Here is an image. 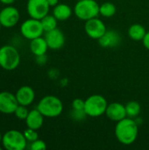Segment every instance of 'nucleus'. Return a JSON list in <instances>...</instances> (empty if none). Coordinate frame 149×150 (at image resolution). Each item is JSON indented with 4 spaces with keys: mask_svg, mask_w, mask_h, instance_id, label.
<instances>
[{
    "mask_svg": "<svg viewBox=\"0 0 149 150\" xmlns=\"http://www.w3.org/2000/svg\"><path fill=\"white\" fill-rule=\"evenodd\" d=\"M139 126L135 119L126 117L117 122L115 127V136L123 145H132L137 140Z\"/></svg>",
    "mask_w": 149,
    "mask_h": 150,
    "instance_id": "obj_1",
    "label": "nucleus"
},
{
    "mask_svg": "<svg viewBox=\"0 0 149 150\" xmlns=\"http://www.w3.org/2000/svg\"><path fill=\"white\" fill-rule=\"evenodd\" d=\"M37 109L46 118H56L61 114L63 104L59 98L53 95H47L39 101Z\"/></svg>",
    "mask_w": 149,
    "mask_h": 150,
    "instance_id": "obj_2",
    "label": "nucleus"
},
{
    "mask_svg": "<svg viewBox=\"0 0 149 150\" xmlns=\"http://www.w3.org/2000/svg\"><path fill=\"white\" fill-rule=\"evenodd\" d=\"M100 5L96 0H79L74 6L75 15L81 20L87 21L99 15Z\"/></svg>",
    "mask_w": 149,
    "mask_h": 150,
    "instance_id": "obj_3",
    "label": "nucleus"
},
{
    "mask_svg": "<svg viewBox=\"0 0 149 150\" xmlns=\"http://www.w3.org/2000/svg\"><path fill=\"white\" fill-rule=\"evenodd\" d=\"M20 63V54L18 49L11 45L0 47V67L5 70H14Z\"/></svg>",
    "mask_w": 149,
    "mask_h": 150,
    "instance_id": "obj_4",
    "label": "nucleus"
},
{
    "mask_svg": "<svg viewBox=\"0 0 149 150\" xmlns=\"http://www.w3.org/2000/svg\"><path fill=\"white\" fill-rule=\"evenodd\" d=\"M108 106L107 100L99 94H93L85 99L84 111L88 117L97 118L105 114Z\"/></svg>",
    "mask_w": 149,
    "mask_h": 150,
    "instance_id": "obj_5",
    "label": "nucleus"
},
{
    "mask_svg": "<svg viewBox=\"0 0 149 150\" xmlns=\"http://www.w3.org/2000/svg\"><path fill=\"white\" fill-rule=\"evenodd\" d=\"M27 141L23 133L18 130L7 131L2 139V145L7 150H24Z\"/></svg>",
    "mask_w": 149,
    "mask_h": 150,
    "instance_id": "obj_6",
    "label": "nucleus"
},
{
    "mask_svg": "<svg viewBox=\"0 0 149 150\" xmlns=\"http://www.w3.org/2000/svg\"><path fill=\"white\" fill-rule=\"evenodd\" d=\"M20 33L24 38L32 40L33 39L42 36L44 29L40 19L31 18L21 24Z\"/></svg>",
    "mask_w": 149,
    "mask_h": 150,
    "instance_id": "obj_7",
    "label": "nucleus"
},
{
    "mask_svg": "<svg viewBox=\"0 0 149 150\" xmlns=\"http://www.w3.org/2000/svg\"><path fill=\"white\" fill-rule=\"evenodd\" d=\"M49 8L47 0H28L26 4L28 15L40 20L48 14Z\"/></svg>",
    "mask_w": 149,
    "mask_h": 150,
    "instance_id": "obj_8",
    "label": "nucleus"
},
{
    "mask_svg": "<svg viewBox=\"0 0 149 150\" xmlns=\"http://www.w3.org/2000/svg\"><path fill=\"white\" fill-rule=\"evenodd\" d=\"M84 31L90 38L98 40L107 31V28L104 21L97 17L85 21Z\"/></svg>",
    "mask_w": 149,
    "mask_h": 150,
    "instance_id": "obj_9",
    "label": "nucleus"
},
{
    "mask_svg": "<svg viewBox=\"0 0 149 150\" xmlns=\"http://www.w3.org/2000/svg\"><path fill=\"white\" fill-rule=\"evenodd\" d=\"M20 18L18 10L12 6L7 5L0 11V24L3 27L11 28L15 26Z\"/></svg>",
    "mask_w": 149,
    "mask_h": 150,
    "instance_id": "obj_10",
    "label": "nucleus"
},
{
    "mask_svg": "<svg viewBox=\"0 0 149 150\" xmlns=\"http://www.w3.org/2000/svg\"><path fill=\"white\" fill-rule=\"evenodd\" d=\"M18 105L15 94L9 91L0 92V112L4 114L14 113Z\"/></svg>",
    "mask_w": 149,
    "mask_h": 150,
    "instance_id": "obj_11",
    "label": "nucleus"
},
{
    "mask_svg": "<svg viewBox=\"0 0 149 150\" xmlns=\"http://www.w3.org/2000/svg\"><path fill=\"white\" fill-rule=\"evenodd\" d=\"M44 38L48 45V47L53 50L61 49L65 44L64 33L59 28H55L49 32H46Z\"/></svg>",
    "mask_w": 149,
    "mask_h": 150,
    "instance_id": "obj_12",
    "label": "nucleus"
},
{
    "mask_svg": "<svg viewBox=\"0 0 149 150\" xmlns=\"http://www.w3.org/2000/svg\"><path fill=\"white\" fill-rule=\"evenodd\" d=\"M105 115L109 120L115 122H118L127 117L126 106L119 102H113L108 104V106L105 111Z\"/></svg>",
    "mask_w": 149,
    "mask_h": 150,
    "instance_id": "obj_13",
    "label": "nucleus"
},
{
    "mask_svg": "<svg viewBox=\"0 0 149 150\" xmlns=\"http://www.w3.org/2000/svg\"><path fill=\"white\" fill-rule=\"evenodd\" d=\"M121 36L120 34L114 30H107L104 35L98 39V43L102 47L111 48L118 47L121 42Z\"/></svg>",
    "mask_w": 149,
    "mask_h": 150,
    "instance_id": "obj_14",
    "label": "nucleus"
},
{
    "mask_svg": "<svg viewBox=\"0 0 149 150\" xmlns=\"http://www.w3.org/2000/svg\"><path fill=\"white\" fill-rule=\"evenodd\" d=\"M17 100L19 105L28 106L32 104L35 98V92L33 89L28 85L21 86L15 93Z\"/></svg>",
    "mask_w": 149,
    "mask_h": 150,
    "instance_id": "obj_15",
    "label": "nucleus"
},
{
    "mask_svg": "<svg viewBox=\"0 0 149 150\" xmlns=\"http://www.w3.org/2000/svg\"><path fill=\"white\" fill-rule=\"evenodd\" d=\"M44 123V116L42 113L36 108L32 111H29V113L25 119V124L27 127L39 130Z\"/></svg>",
    "mask_w": 149,
    "mask_h": 150,
    "instance_id": "obj_16",
    "label": "nucleus"
},
{
    "mask_svg": "<svg viewBox=\"0 0 149 150\" xmlns=\"http://www.w3.org/2000/svg\"><path fill=\"white\" fill-rule=\"evenodd\" d=\"M48 48V45L42 36L30 40V50L35 56L46 54Z\"/></svg>",
    "mask_w": 149,
    "mask_h": 150,
    "instance_id": "obj_17",
    "label": "nucleus"
},
{
    "mask_svg": "<svg viewBox=\"0 0 149 150\" xmlns=\"http://www.w3.org/2000/svg\"><path fill=\"white\" fill-rule=\"evenodd\" d=\"M74 10L67 4H58L54 7L53 15L57 18L58 21H64L68 19Z\"/></svg>",
    "mask_w": 149,
    "mask_h": 150,
    "instance_id": "obj_18",
    "label": "nucleus"
},
{
    "mask_svg": "<svg viewBox=\"0 0 149 150\" xmlns=\"http://www.w3.org/2000/svg\"><path fill=\"white\" fill-rule=\"evenodd\" d=\"M146 33L147 30L141 24H133L128 29V36L134 41H142Z\"/></svg>",
    "mask_w": 149,
    "mask_h": 150,
    "instance_id": "obj_19",
    "label": "nucleus"
},
{
    "mask_svg": "<svg viewBox=\"0 0 149 150\" xmlns=\"http://www.w3.org/2000/svg\"><path fill=\"white\" fill-rule=\"evenodd\" d=\"M125 106L126 116L132 119H136L141 112V105L137 101H129Z\"/></svg>",
    "mask_w": 149,
    "mask_h": 150,
    "instance_id": "obj_20",
    "label": "nucleus"
},
{
    "mask_svg": "<svg viewBox=\"0 0 149 150\" xmlns=\"http://www.w3.org/2000/svg\"><path fill=\"white\" fill-rule=\"evenodd\" d=\"M116 6L111 2H105L100 4L99 7V14L105 18H112L116 13Z\"/></svg>",
    "mask_w": 149,
    "mask_h": 150,
    "instance_id": "obj_21",
    "label": "nucleus"
},
{
    "mask_svg": "<svg viewBox=\"0 0 149 150\" xmlns=\"http://www.w3.org/2000/svg\"><path fill=\"white\" fill-rule=\"evenodd\" d=\"M41 25L43 26L44 32H49L51 30H54L55 28H57V18L54 16V15H49L47 14V16H45L43 18L40 19Z\"/></svg>",
    "mask_w": 149,
    "mask_h": 150,
    "instance_id": "obj_22",
    "label": "nucleus"
},
{
    "mask_svg": "<svg viewBox=\"0 0 149 150\" xmlns=\"http://www.w3.org/2000/svg\"><path fill=\"white\" fill-rule=\"evenodd\" d=\"M26 107L27 106L19 105L17 107V109L15 110V112H14L15 117L17 119H18V120H25V119H26V117H27V115L29 113V111H28V109Z\"/></svg>",
    "mask_w": 149,
    "mask_h": 150,
    "instance_id": "obj_23",
    "label": "nucleus"
},
{
    "mask_svg": "<svg viewBox=\"0 0 149 150\" xmlns=\"http://www.w3.org/2000/svg\"><path fill=\"white\" fill-rule=\"evenodd\" d=\"M24 135L26 139L27 142H32L34 141H36L37 139H39V134L37 133V130H34V129H32V128H29L27 127V129H25L24 131Z\"/></svg>",
    "mask_w": 149,
    "mask_h": 150,
    "instance_id": "obj_24",
    "label": "nucleus"
},
{
    "mask_svg": "<svg viewBox=\"0 0 149 150\" xmlns=\"http://www.w3.org/2000/svg\"><path fill=\"white\" fill-rule=\"evenodd\" d=\"M70 115H71L72 119L76 120V121H82L86 117H88L84 110L80 111V110H74V109H72V112H71Z\"/></svg>",
    "mask_w": 149,
    "mask_h": 150,
    "instance_id": "obj_25",
    "label": "nucleus"
},
{
    "mask_svg": "<svg viewBox=\"0 0 149 150\" xmlns=\"http://www.w3.org/2000/svg\"><path fill=\"white\" fill-rule=\"evenodd\" d=\"M30 149L32 150H45L47 149V144L44 141L37 139L36 141L31 142Z\"/></svg>",
    "mask_w": 149,
    "mask_h": 150,
    "instance_id": "obj_26",
    "label": "nucleus"
},
{
    "mask_svg": "<svg viewBox=\"0 0 149 150\" xmlns=\"http://www.w3.org/2000/svg\"><path fill=\"white\" fill-rule=\"evenodd\" d=\"M84 105H85V100L82 98H75L72 102V109L74 110L83 111L84 110Z\"/></svg>",
    "mask_w": 149,
    "mask_h": 150,
    "instance_id": "obj_27",
    "label": "nucleus"
},
{
    "mask_svg": "<svg viewBox=\"0 0 149 150\" xmlns=\"http://www.w3.org/2000/svg\"><path fill=\"white\" fill-rule=\"evenodd\" d=\"M142 42H143L144 47H145L147 49H148L149 50V31L148 32H147V33H146L144 39L142 40Z\"/></svg>",
    "mask_w": 149,
    "mask_h": 150,
    "instance_id": "obj_28",
    "label": "nucleus"
},
{
    "mask_svg": "<svg viewBox=\"0 0 149 150\" xmlns=\"http://www.w3.org/2000/svg\"><path fill=\"white\" fill-rule=\"evenodd\" d=\"M36 57H37V62L39 64H44L47 62V56H46V54L40 55V56H36Z\"/></svg>",
    "mask_w": 149,
    "mask_h": 150,
    "instance_id": "obj_29",
    "label": "nucleus"
},
{
    "mask_svg": "<svg viewBox=\"0 0 149 150\" xmlns=\"http://www.w3.org/2000/svg\"><path fill=\"white\" fill-rule=\"evenodd\" d=\"M47 3L50 7H54L59 4V0H47Z\"/></svg>",
    "mask_w": 149,
    "mask_h": 150,
    "instance_id": "obj_30",
    "label": "nucleus"
},
{
    "mask_svg": "<svg viewBox=\"0 0 149 150\" xmlns=\"http://www.w3.org/2000/svg\"><path fill=\"white\" fill-rule=\"evenodd\" d=\"M14 2H15V0H0V3H2L3 4H5V5H11Z\"/></svg>",
    "mask_w": 149,
    "mask_h": 150,
    "instance_id": "obj_31",
    "label": "nucleus"
},
{
    "mask_svg": "<svg viewBox=\"0 0 149 150\" xmlns=\"http://www.w3.org/2000/svg\"><path fill=\"white\" fill-rule=\"evenodd\" d=\"M2 139H3V135H2L1 133H0V142H2Z\"/></svg>",
    "mask_w": 149,
    "mask_h": 150,
    "instance_id": "obj_32",
    "label": "nucleus"
},
{
    "mask_svg": "<svg viewBox=\"0 0 149 150\" xmlns=\"http://www.w3.org/2000/svg\"><path fill=\"white\" fill-rule=\"evenodd\" d=\"M1 27H2V25H1V24H0V29H1Z\"/></svg>",
    "mask_w": 149,
    "mask_h": 150,
    "instance_id": "obj_33",
    "label": "nucleus"
},
{
    "mask_svg": "<svg viewBox=\"0 0 149 150\" xmlns=\"http://www.w3.org/2000/svg\"><path fill=\"white\" fill-rule=\"evenodd\" d=\"M2 149V148H1V147H0V149Z\"/></svg>",
    "mask_w": 149,
    "mask_h": 150,
    "instance_id": "obj_34",
    "label": "nucleus"
},
{
    "mask_svg": "<svg viewBox=\"0 0 149 150\" xmlns=\"http://www.w3.org/2000/svg\"><path fill=\"white\" fill-rule=\"evenodd\" d=\"M76 1H79V0H76Z\"/></svg>",
    "mask_w": 149,
    "mask_h": 150,
    "instance_id": "obj_35",
    "label": "nucleus"
}]
</instances>
